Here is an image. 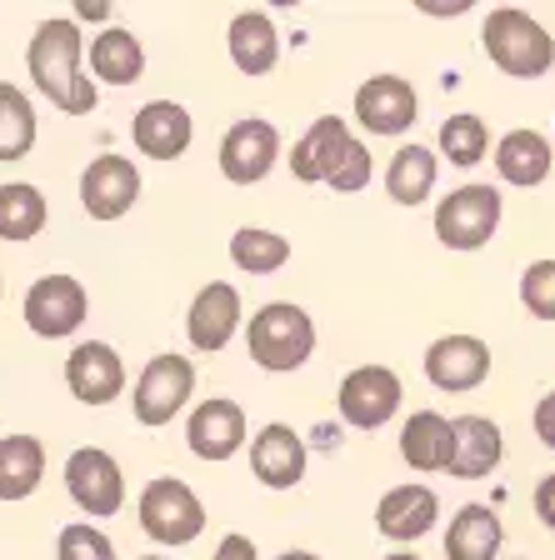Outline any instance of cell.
I'll use <instances>...</instances> for the list:
<instances>
[{
	"instance_id": "cell-8",
	"label": "cell",
	"mask_w": 555,
	"mask_h": 560,
	"mask_svg": "<svg viewBox=\"0 0 555 560\" xmlns=\"http://www.w3.org/2000/svg\"><path fill=\"white\" fill-rule=\"evenodd\" d=\"M85 311H91V301H85V285L76 276H41L25 291V326L46 340L81 330Z\"/></svg>"
},
{
	"instance_id": "cell-24",
	"label": "cell",
	"mask_w": 555,
	"mask_h": 560,
	"mask_svg": "<svg viewBox=\"0 0 555 560\" xmlns=\"http://www.w3.org/2000/svg\"><path fill=\"white\" fill-rule=\"evenodd\" d=\"M500 515L490 505H465L446 530V556L451 560H496L500 550Z\"/></svg>"
},
{
	"instance_id": "cell-18",
	"label": "cell",
	"mask_w": 555,
	"mask_h": 560,
	"mask_svg": "<svg viewBox=\"0 0 555 560\" xmlns=\"http://www.w3.org/2000/svg\"><path fill=\"white\" fill-rule=\"evenodd\" d=\"M251 466H255V476H261V486H270V490L301 486L305 441L290 431V425H266V431L255 435V445H251Z\"/></svg>"
},
{
	"instance_id": "cell-1",
	"label": "cell",
	"mask_w": 555,
	"mask_h": 560,
	"mask_svg": "<svg viewBox=\"0 0 555 560\" xmlns=\"http://www.w3.org/2000/svg\"><path fill=\"white\" fill-rule=\"evenodd\" d=\"M31 81L41 95H50V105H60L66 116H91L95 110V85L91 75H81V31L76 21H46L31 35Z\"/></svg>"
},
{
	"instance_id": "cell-31",
	"label": "cell",
	"mask_w": 555,
	"mask_h": 560,
	"mask_svg": "<svg viewBox=\"0 0 555 560\" xmlns=\"http://www.w3.org/2000/svg\"><path fill=\"white\" fill-rule=\"evenodd\" d=\"M231 260L241 270H251V276H270V270H280L290 260V241L276 231H255V225H245V231L231 235Z\"/></svg>"
},
{
	"instance_id": "cell-13",
	"label": "cell",
	"mask_w": 555,
	"mask_h": 560,
	"mask_svg": "<svg viewBox=\"0 0 555 560\" xmlns=\"http://www.w3.org/2000/svg\"><path fill=\"white\" fill-rule=\"evenodd\" d=\"M66 385L70 396L85 400V406H111V400L126 390V365L105 340H85L66 355Z\"/></svg>"
},
{
	"instance_id": "cell-3",
	"label": "cell",
	"mask_w": 555,
	"mask_h": 560,
	"mask_svg": "<svg viewBox=\"0 0 555 560\" xmlns=\"http://www.w3.org/2000/svg\"><path fill=\"white\" fill-rule=\"evenodd\" d=\"M481 40H486V56L506 75H516V81H541L545 70L555 66V40L545 35V25L531 21L525 11H516V5L490 11Z\"/></svg>"
},
{
	"instance_id": "cell-30",
	"label": "cell",
	"mask_w": 555,
	"mask_h": 560,
	"mask_svg": "<svg viewBox=\"0 0 555 560\" xmlns=\"http://www.w3.org/2000/svg\"><path fill=\"white\" fill-rule=\"evenodd\" d=\"M35 145V110L15 85L0 81V161H21Z\"/></svg>"
},
{
	"instance_id": "cell-38",
	"label": "cell",
	"mask_w": 555,
	"mask_h": 560,
	"mask_svg": "<svg viewBox=\"0 0 555 560\" xmlns=\"http://www.w3.org/2000/svg\"><path fill=\"white\" fill-rule=\"evenodd\" d=\"M280 560H321V556H311V550H286Z\"/></svg>"
},
{
	"instance_id": "cell-26",
	"label": "cell",
	"mask_w": 555,
	"mask_h": 560,
	"mask_svg": "<svg viewBox=\"0 0 555 560\" xmlns=\"http://www.w3.org/2000/svg\"><path fill=\"white\" fill-rule=\"evenodd\" d=\"M91 70L105 85H136L140 70H146V50H140V40L130 31L111 25V31H101L91 40Z\"/></svg>"
},
{
	"instance_id": "cell-34",
	"label": "cell",
	"mask_w": 555,
	"mask_h": 560,
	"mask_svg": "<svg viewBox=\"0 0 555 560\" xmlns=\"http://www.w3.org/2000/svg\"><path fill=\"white\" fill-rule=\"evenodd\" d=\"M521 301L535 320H555V260H535V266H525Z\"/></svg>"
},
{
	"instance_id": "cell-20",
	"label": "cell",
	"mask_w": 555,
	"mask_h": 560,
	"mask_svg": "<svg viewBox=\"0 0 555 560\" xmlns=\"http://www.w3.org/2000/svg\"><path fill=\"white\" fill-rule=\"evenodd\" d=\"M436 515H440V501L430 486H395L375 505V525L391 540H420L436 525Z\"/></svg>"
},
{
	"instance_id": "cell-11",
	"label": "cell",
	"mask_w": 555,
	"mask_h": 560,
	"mask_svg": "<svg viewBox=\"0 0 555 560\" xmlns=\"http://www.w3.org/2000/svg\"><path fill=\"white\" fill-rule=\"evenodd\" d=\"M340 420L356 431H381L385 420L401 410V375L385 365H360L340 381Z\"/></svg>"
},
{
	"instance_id": "cell-4",
	"label": "cell",
	"mask_w": 555,
	"mask_h": 560,
	"mask_svg": "<svg viewBox=\"0 0 555 560\" xmlns=\"http://www.w3.org/2000/svg\"><path fill=\"white\" fill-rule=\"evenodd\" d=\"M251 361L261 371H301L315 350V326L301 305L276 301L251 315Z\"/></svg>"
},
{
	"instance_id": "cell-6",
	"label": "cell",
	"mask_w": 555,
	"mask_h": 560,
	"mask_svg": "<svg viewBox=\"0 0 555 560\" xmlns=\"http://www.w3.org/2000/svg\"><path fill=\"white\" fill-rule=\"evenodd\" d=\"M500 225V190L490 186H461L436 206V235L451 250H481Z\"/></svg>"
},
{
	"instance_id": "cell-15",
	"label": "cell",
	"mask_w": 555,
	"mask_h": 560,
	"mask_svg": "<svg viewBox=\"0 0 555 560\" xmlns=\"http://www.w3.org/2000/svg\"><path fill=\"white\" fill-rule=\"evenodd\" d=\"M356 120L370 136H401L416 120V91L401 75H370L356 91Z\"/></svg>"
},
{
	"instance_id": "cell-23",
	"label": "cell",
	"mask_w": 555,
	"mask_h": 560,
	"mask_svg": "<svg viewBox=\"0 0 555 560\" xmlns=\"http://www.w3.org/2000/svg\"><path fill=\"white\" fill-rule=\"evenodd\" d=\"M496 171L506 186H521V190L541 186L551 175V140L541 130H510L496 145Z\"/></svg>"
},
{
	"instance_id": "cell-12",
	"label": "cell",
	"mask_w": 555,
	"mask_h": 560,
	"mask_svg": "<svg viewBox=\"0 0 555 560\" xmlns=\"http://www.w3.org/2000/svg\"><path fill=\"white\" fill-rule=\"evenodd\" d=\"M140 196V171L126 155H95L81 175V206L91 221H120Z\"/></svg>"
},
{
	"instance_id": "cell-39",
	"label": "cell",
	"mask_w": 555,
	"mask_h": 560,
	"mask_svg": "<svg viewBox=\"0 0 555 560\" xmlns=\"http://www.w3.org/2000/svg\"><path fill=\"white\" fill-rule=\"evenodd\" d=\"M385 560H420V556H385Z\"/></svg>"
},
{
	"instance_id": "cell-37",
	"label": "cell",
	"mask_w": 555,
	"mask_h": 560,
	"mask_svg": "<svg viewBox=\"0 0 555 560\" xmlns=\"http://www.w3.org/2000/svg\"><path fill=\"white\" fill-rule=\"evenodd\" d=\"M216 560H255L251 536H226L220 540V550H216Z\"/></svg>"
},
{
	"instance_id": "cell-40",
	"label": "cell",
	"mask_w": 555,
	"mask_h": 560,
	"mask_svg": "<svg viewBox=\"0 0 555 560\" xmlns=\"http://www.w3.org/2000/svg\"><path fill=\"white\" fill-rule=\"evenodd\" d=\"M140 560H165V556H140Z\"/></svg>"
},
{
	"instance_id": "cell-9",
	"label": "cell",
	"mask_w": 555,
	"mask_h": 560,
	"mask_svg": "<svg viewBox=\"0 0 555 560\" xmlns=\"http://www.w3.org/2000/svg\"><path fill=\"white\" fill-rule=\"evenodd\" d=\"M66 490L85 515H116L126 501V476H120L116 455H105L101 445H81L66 460Z\"/></svg>"
},
{
	"instance_id": "cell-25",
	"label": "cell",
	"mask_w": 555,
	"mask_h": 560,
	"mask_svg": "<svg viewBox=\"0 0 555 560\" xmlns=\"http://www.w3.org/2000/svg\"><path fill=\"white\" fill-rule=\"evenodd\" d=\"M46 476V451L35 435H5L0 441V501H25Z\"/></svg>"
},
{
	"instance_id": "cell-16",
	"label": "cell",
	"mask_w": 555,
	"mask_h": 560,
	"mask_svg": "<svg viewBox=\"0 0 555 560\" xmlns=\"http://www.w3.org/2000/svg\"><path fill=\"white\" fill-rule=\"evenodd\" d=\"M185 441H190V451L200 460H231L245 445V410L235 400L210 396L206 406H196V416L185 425Z\"/></svg>"
},
{
	"instance_id": "cell-33",
	"label": "cell",
	"mask_w": 555,
	"mask_h": 560,
	"mask_svg": "<svg viewBox=\"0 0 555 560\" xmlns=\"http://www.w3.org/2000/svg\"><path fill=\"white\" fill-rule=\"evenodd\" d=\"M56 560H116V546L105 530L95 525H66L60 530V546H56Z\"/></svg>"
},
{
	"instance_id": "cell-2",
	"label": "cell",
	"mask_w": 555,
	"mask_h": 560,
	"mask_svg": "<svg viewBox=\"0 0 555 560\" xmlns=\"http://www.w3.org/2000/svg\"><path fill=\"white\" fill-rule=\"evenodd\" d=\"M290 175L315 186V180H331V190H356L370 186V151L350 136V126L340 116H321L305 130L296 145H290Z\"/></svg>"
},
{
	"instance_id": "cell-21",
	"label": "cell",
	"mask_w": 555,
	"mask_h": 560,
	"mask_svg": "<svg viewBox=\"0 0 555 560\" xmlns=\"http://www.w3.org/2000/svg\"><path fill=\"white\" fill-rule=\"evenodd\" d=\"M130 136H136L140 155L175 161V155H185V145H190V116H185V105H175V101H151L136 116Z\"/></svg>"
},
{
	"instance_id": "cell-32",
	"label": "cell",
	"mask_w": 555,
	"mask_h": 560,
	"mask_svg": "<svg viewBox=\"0 0 555 560\" xmlns=\"http://www.w3.org/2000/svg\"><path fill=\"white\" fill-rule=\"evenodd\" d=\"M486 145H490V130H486V120L481 116H451L446 126H440V151L451 155L455 165H475L481 155H486Z\"/></svg>"
},
{
	"instance_id": "cell-28",
	"label": "cell",
	"mask_w": 555,
	"mask_h": 560,
	"mask_svg": "<svg viewBox=\"0 0 555 560\" xmlns=\"http://www.w3.org/2000/svg\"><path fill=\"white\" fill-rule=\"evenodd\" d=\"M436 186V155L426 145H405L391 155V171H385V190H391L395 206H420Z\"/></svg>"
},
{
	"instance_id": "cell-36",
	"label": "cell",
	"mask_w": 555,
	"mask_h": 560,
	"mask_svg": "<svg viewBox=\"0 0 555 560\" xmlns=\"http://www.w3.org/2000/svg\"><path fill=\"white\" fill-rule=\"evenodd\" d=\"M535 515L555 530V476H545L541 486H535Z\"/></svg>"
},
{
	"instance_id": "cell-17",
	"label": "cell",
	"mask_w": 555,
	"mask_h": 560,
	"mask_svg": "<svg viewBox=\"0 0 555 560\" xmlns=\"http://www.w3.org/2000/svg\"><path fill=\"white\" fill-rule=\"evenodd\" d=\"M235 326H241V295H235V285H226V280H210L206 291L196 295L190 315H185L190 346L216 355V350H226V340L235 336Z\"/></svg>"
},
{
	"instance_id": "cell-10",
	"label": "cell",
	"mask_w": 555,
	"mask_h": 560,
	"mask_svg": "<svg viewBox=\"0 0 555 560\" xmlns=\"http://www.w3.org/2000/svg\"><path fill=\"white\" fill-rule=\"evenodd\" d=\"M196 390V371L185 355H155L136 381V420L140 425H171Z\"/></svg>"
},
{
	"instance_id": "cell-14",
	"label": "cell",
	"mask_w": 555,
	"mask_h": 560,
	"mask_svg": "<svg viewBox=\"0 0 555 560\" xmlns=\"http://www.w3.org/2000/svg\"><path fill=\"white\" fill-rule=\"evenodd\" d=\"M426 375L436 390H475L490 375V346L475 336H440L426 350Z\"/></svg>"
},
{
	"instance_id": "cell-29",
	"label": "cell",
	"mask_w": 555,
	"mask_h": 560,
	"mask_svg": "<svg viewBox=\"0 0 555 560\" xmlns=\"http://www.w3.org/2000/svg\"><path fill=\"white\" fill-rule=\"evenodd\" d=\"M46 225V196L35 186H0V241H31Z\"/></svg>"
},
{
	"instance_id": "cell-5",
	"label": "cell",
	"mask_w": 555,
	"mask_h": 560,
	"mask_svg": "<svg viewBox=\"0 0 555 560\" xmlns=\"http://www.w3.org/2000/svg\"><path fill=\"white\" fill-rule=\"evenodd\" d=\"M140 525L161 546H190L206 530V505H200V495L185 480L161 476L140 490Z\"/></svg>"
},
{
	"instance_id": "cell-35",
	"label": "cell",
	"mask_w": 555,
	"mask_h": 560,
	"mask_svg": "<svg viewBox=\"0 0 555 560\" xmlns=\"http://www.w3.org/2000/svg\"><path fill=\"white\" fill-rule=\"evenodd\" d=\"M535 435H541V441L555 451V390L541 400V406H535Z\"/></svg>"
},
{
	"instance_id": "cell-19",
	"label": "cell",
	"mask_w": 555,
	"mask_h": 560,
	"mask_svg": "<svg viewBox=\"0 0 555 560\" xmlns=\"http://www.w3.org/2000/svg\"><path fill=\"white\" fill-rule=\"evenodd\" d=\"M500 466V425L486 416H461L451 420V476L481 480Z\"/></svg>"
},
{
	"instance_id": "cell-27",
	"label": "cell",
	"mask_w": 555,
	"mask_h": 560,
	"mask_svg": "<svg viewBox=\"0 0 555 560\" xmlns=\"http://www.w3.org/2000/svg\"><path fill=\"white\" fill-rule=\"evenodd\" d=\"M401 455L416 470H446L451 466V420L436 416V410L411 416L401 431Z\"/></svg>"
},
{
	"instance_id": "cell-22",
	"label": "cell",
	"mask_w": 555,
	"mask_h": 560,
	"mask_svg": "<svg viewBox=\"0 0 555 560\" xmlns=\"http://www.w3.org/2000/svg\"><path fill=\"white\" fill-rule=\"evenodd\" d=\"M231 60L241 75H270L280 60V35L266 11H241L231 21Z\"/></svg>"
},
{
	"instance_id": "cell-7",
	"label": "cell",
	"mask_w": 555,
	"mask_h": 560,
	"mask_svg": "<svg viewBox=\"0 0 555 560\" xmlns=\"http://www.w3.org/2000/svg\"><path fill=\"white\" fill-rule=\"evenodd\" d=\"M280 161V130L270 120H235L220 140V175L231 180V186H255V180H266Z\"/></svg>"
}]
</instances>
